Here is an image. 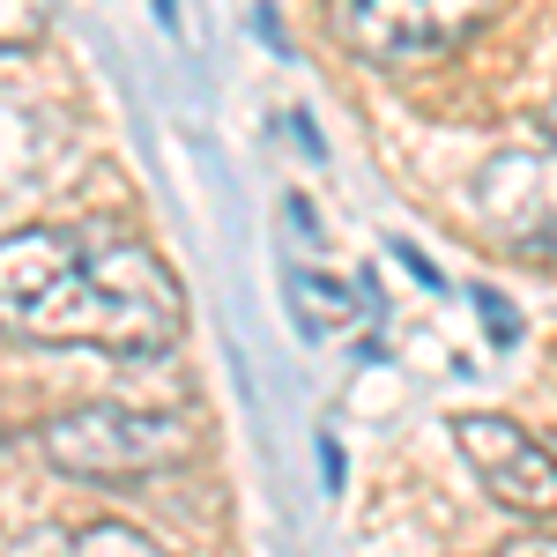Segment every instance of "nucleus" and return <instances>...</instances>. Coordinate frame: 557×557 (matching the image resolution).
I'll return each mask as SVG.
<instances>
[{
  "label": "nucleus",
  "mask_w": 557,
  "mask_h": 557,
  "mask_svg": "<svg viewBox=\"0 0 557 557\" xmlns=\"http://www.w3.org/2000/svg\"><path fill=\"white\" fill-rule=\"evenodd\" d=\"M498 15V0H335V30L349 52L409 67V60H438L461 38H475Z\"/></svg>",
  "instance_id": "3"
},
{
  "label": "nucleus",
  "mask_w": 557,
  "mask_h": 557,
  "mask_svg": "<svg viewBox=\"0 0 557 557\" xmlns=\"http://www.w3.org/2000/svg\"><path fill=\"white\" fill-rule=\"evenodd\" d=\"M454 438L469 454L475 483L520 520H550L557 513V454L543 438H528L513 417H454Z\"/></svg>",
  "instance_id": "5"
},
{
  "label": "nucleus",
  "mask_w": 557,
  "mask_h": 557,
  "mask_svg": "<svg viewBox=\"0 0 557 557\" xmlns=\"http://www.w3.org/2000/svg\"><path fill=\"white\" fill-rule=\"evenodd\" d=\"M290 305H305V312H312V335H327V327H343L349 320V290H327V283H320V275H298V283H290Z\"/></svg>",
  "instance_id": "7"
},
{
  "label": "nucleus",
  "mask_w": 557,
  "mask_h": 557,
  "mask_svg": "<svg viewBox=\"0 0 557 557\" xmlns=\"http://www.w3.org/2000/svg\"><path fill=\"white\" fill-rule=\"evenodd\" d=\"M45 454L52 469L67 475H89V483H134V475H157V469H178L194 454V431L186 417H164V409H67L45 424Z\"/></svg>",
  "instance_id": "2"
},
{
  "label": "nucleus",
  "mask_w": 557,
  "mask_h": 557,
  "mask_svg": "<svg viewBox=\"0 0 557 557\" xmlns=\"http://www.w3.org/2000/svg\"><path fill=\"white\" fill-rule=\"evenodd\" d=\"M60 557H172V550H157L141 528H120V520H97V528H83L75 543Z\"/></svg>",
  "instance_id": "6"
},
{
  "label": "nucleus",
  "mask_w": 557,
  "mask_h": 557,
  "mask_svg": "<svg viewBox=\"0 0 557 557\" xmlns=\"http://www.w3.org/2000/svg\"><path fill=\"white\" fill-rule=\"evenodd\" d=\"M491 557H557V535H513V543H498Z\"/></svg>",
  "instance_id": "8"
},
{
  "label": "nucleus",
  "mask_w": 557,
  "mask_h": 557,
  "mask_svg": "<svg viewBox=\"0 0 557 557\" xmlns=\"http://www.w3.org/2000/svg\"><path fill=\"white\" fill-rule=\"evenodd\" d=\"M0 335L157 357L186 335V290L134 238L15 231V238H0Z\"/></svg>",
  "instance_id": "1"
},
{
  "label": "nucleus",
  "mask_w": 557,
  "mask_h": 557,
  "mask_svg": "<svg viewBox=\"0 0 557 557\" xmlns=\"http://www.w3.org/2000/svg\"><path fill=\"white\" fill-rule=\"evenodd\" d=\"M157 15H164V23H172V15H178V8H172V0H157Z\"/></svg>",
  "instance_id": "9"
},
{
  "label": "nucleus",
  "mask_w": 557,
  "mask_h": 557,
  "mask_svg": "<svg viewBox=\"0 0 557 557\" xmlns=\"http://www.w3.org/2000/svg\"><path fill=\"white\" fill-rule=\"evenodd\" d=\"M475 215L498 246L528 260H557V141L498 149L475 172Z\"/></svg>",
  "instance_id": "4"
}]
</instances>
